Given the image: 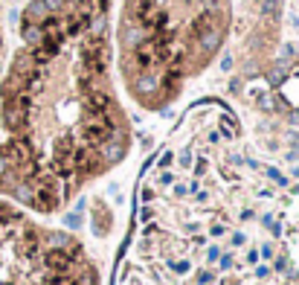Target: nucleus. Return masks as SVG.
Segmentation results:
<instances>
[{
  "label": "nucleus",
  "mask_w": 299,
  "mask_h": 285,
  "mask_svg": "<svg viewBox=\"0 0 299 285\" xmlns=\"http://www.w3.org/2000/svg\"><path fill=\"white\" fill-rule=\"evenodd\" d=\"M0 285H102V273L76 236L0 198Z\"/></svg>",
  "instance_id": "2"
},
{
  "label": "nucleus",
  "mask_w": 299,
  "mask_h": 285,
  "mask_svg": "<svg viewBox=\"0 0 299 285\" xmlns=\"http://www.w3.org/2000/svg\"><path fill=\"white\" fill-rule=\"evenodd\" d=\"M23 47L0 79V198L61 213L131 149L111 87V47L58 12L21 26Z\"/></svg>",
  "instance_id": "1"
},
{
  "label": "nucleus",
  "mask_w": 299,
  "mask_h": 285,
  "mask_svg": "<svg viewBox=\"0 0 299 285\" xmlns=\"http://www.w3.org/2000/svg\"><path fill=\"white\" fill-rule=\"evenodd\" d=\"M256 3H262V0H256Z\"/></svg>",
  "instance_id": "3"
}]
</instances>
